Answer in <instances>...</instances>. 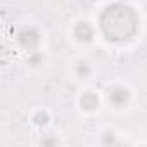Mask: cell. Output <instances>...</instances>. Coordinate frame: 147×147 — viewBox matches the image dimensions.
Instances as JSON below:
<instances>
[{
    "instance_id": "6da1fadb",
    "label": "cell",
    "mask_w": 147,
    "mask_h": 147,
    "mask_svg": "<svg viewBox=\"0 0 147 147\" xmlns=\"http://www.w3.org/2000/svg\"><path fill=\"white\" fill-rule=\"evenodd\" d=\"M100 30L109 42H125L138 30L135 11L125 4H113L100 14Z\"/></svg>"
},
{
    "instance_id": "7a4b0ae2",
    "label": "cell",
    "mask_w": 147,
    "mask_h": 147,
    "mask_svg": "<svg viewBox=\"0 0 147 147\" xmlns=\"http://www.w3.org/2000/svg\"><path fill=\"white\" fill-rule=\"evenodd\" d=\"M18 42H19V45H21L23 49L33 50V49L38 45V42H40V35H38V31L33 30V28H23V30L19 31V35H18Z\"/></svg>"
},
{
    "instance_id": "3957f363",
    "label": "cell",
    "mask_w": 147,
    "mask_h": 147,
    "mask_svg": "<svg viewBox=\"0 0 147 147\" xmlns=\"http://www.w3.org/2000/svg\"><path fill=\"white\" fill-rule=\"evenodd\" d=\"M130 100V92L126 88H113L109 90V102L116 107H123L126 106V102Z\"/></svg>"
},
{
    "instance_id": "277c9868",
    "label": "cell",
    "mask_w": 147,
    "mask_h": 147,
    "mask_svg": "<svg viewBox=\"0 0 147 147\" xmlns=\"http://www.w3.org/2000/svg\"><path fill=\"white\" fill-rule=\"evenodd\" d=\"M75 36H76V40L78 42H83V43H88V42H92V38H94V30H92V26L88 24V23H78L76 24V28H75Z\"/></svg>"
},
{
    "instance_id": "5b68a950",
    "label": "cell",
    "mask_w": 147,
    "mask_h": 147,
    "mask_svg": "<svg viewBox=\"0 0 147 147\" xmlns=\"http://www.w3.org/2000/svg\"><path fill=\"white\" fill-rule=\"evenodd\" d=\"M80 104H82V107L85 111H95L99 107V97L95 94H92V92L83 94L82 99H80Z\"/></svg>"
},
{
    "instance_id": "8992f818",
    "label": "cell",
    "mask_w": 147,
    "mask_h": 147,
    "mask_svg": "<svg viewBox=\"0 0 147 147\" xmlns=\"http://www.w3.org/2000/svg\"><path fill=\"white\" fill-rule=\"evenodd\" d=\"M33 119H35V123H36V125H45V123L49 121V116H47L45 113H36Z\"/></svg>"
},
{
    "instance_id": "52a82bcc",
    "label": "cell",
    "mask_w": 147,
    "mask_h": 147,
    "mask_svg": "<svg viewBox=\"0 0 147 147\" xmlns=\"http://www.w3.org/2000/svg\"><path fill=\"white\" fill-rule=\"evenodd\" d=\"M88 71H90V67H88V64H87V62H82V64L78 66V75L85 76V75H88Z\"/></svg>"
},
{
    "instance_id": "ba28073f",
    "label": "cell",
    "mask_w": 147,
    "mask_h": 147,
    "mask_svg": "<svg viewBox=\"0 0 147 147\" xmlns=\"http://www.w3.org/2000/svg\"><path fill=\"white\" fill-rule=\"evenodd\" d=\"M104 144H114V137L113 135H106L104 137Z\"/></svg>"
},
{
    "instance_id": "9c48e42d",
    "label": "cell",
    "mask_w": 147,
    "mask_h": 147,
    "mask_svg": "<svg viewBox=\"0 0 147 147\" xmlns=\"http://www.w3.org/2000/svg\"><path fill=\"white\" fill-rule=\"evenodd\" d=\"M42 144H45V145H54L55 140H54V138H45V140H42Z\"/></svg>"
},
{
    "instance_id": "30bf717a",
    "label": "cell",
    "mask_w": 147,
    "mask_h": 147,
    "mask_svg": "<svg viewBox=\"0 0 147 147\" xmlns=\"http://www.w3.org/2000/svg\"><path fill=\"white\" fill-rule=\"evenodd\" d=\"M40 59H42L40 55H35V57H31V64H36V62H38Z\"/></svg>"
}]
</instances>
